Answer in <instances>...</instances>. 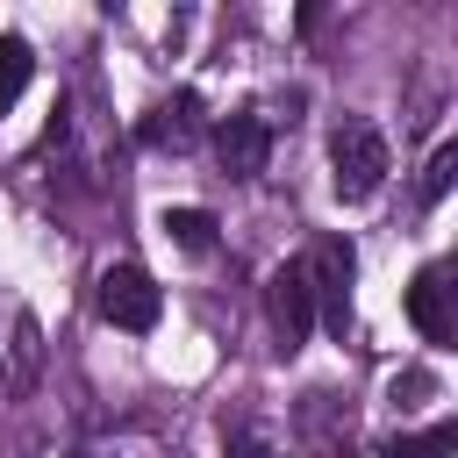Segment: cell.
I'll list each match as a JSON object with an SVG mask.
<instances>
[{"instance_id": "obj_8", "label": "cell", "mask_w": 458, "mask_h": 458, "mask_svg": "<svg viewBox=\"0 0 458 458\" xmlns=\"http://www.w3.org/2000/svg\"><path fill=\"white\" fill-rule=\"evenodd\" d=\"M193 136H200V100H193V93L157 100V107H150V122H143V143H157V150H165V143H172V150H186Z\"/></svg>"}, {"instance_id": "obj_1", "label": "cell", "mask_w": 458, "mask_h": 458, "mask_svg": "<svg viewBox=\"0 0 458 458\" xmlns=\"http://www.w3.org/2000/svg\"><path fill=\"white\" fill-rule=\"evenodd\" d=\"M386 172H394V150H386V136L372 129V122H336L329 129V193L336 200H372L379 186H386Z\"/></svg>"}, {"instance_id": "obj_5", "label": "cell", "mask_w": 458, "mask_h": 458, "mask_svg": "<svg viewBox=\"0 0 458 458\" xmlns=\"http://www.w3.org/2000/svg\"><path fill=\"white\" fill-rule=\"evenodd\" d=\"M215 157H222L229 179H258L265 157H272V122H265L258 107H236V114L215 129Z\"/></svg>"}, {"instance_id": "obj_3", "label": "cell", "mask_w": 458, "mask_h": 458, "mask_svg": "<svg viewBox=\"0 0 458 458\" xmlns=\"http://www.w3.org/2000/svg\"><path fill=\"white\" fill-rule=\"evenodd\" d=\"M301 272H308V293L322 301V322L344 336V329H351V279H358L351 243H344V236H322V243L301 258Z\"/></svg>"}, {"instance_id": "obj_12", "label": "cell", "mask_w": 458, "mask_h": 458, "mask_svg": "<svg viewBox=\"0 0 458 458\" xmlns=\"http://www.w3.org/2000/svg\"><path fill=\"white\" fill-rule=\"evenodd\" d=\"M451 165H458V150H451V143H437V157H429V172H422V200H444Z\"/></svg>"}, {"instance_id": "obj_4", "label": "cell", "mask_w": 458, "mask_h": 458, "mask_svg": "<svg viewBox=\"0 0 458 458\" xmlns=\"http://www.w3.org/2000/svg\"><path fill=\"white\" fill-rule=\"evenodd\" d=\"M93 301H100V315H107L114 329H129V336L157 329V308H165V293H157V279H150L143 265H107Z\"/></svg>"}, {"instance_id": "obj_9", "label": "cell", "mask_w": 458, "mask_h": 458, "mask_svg": "<svg viewBox=\"0 0 458 458\" xmlns=\"http://www.w3.org/2000/svg\"><path fill=\"white\" fill-rule=\"evenodd\" d=\"M157 229H165L179 250H208V243H215V215H208V208H165Z\"/></svg>"}, {"instance_id": "obj_10", "label": "cell", "mask_w": 458, "mask_h": 458, "mask_svg": "<svg viewBox=\"0 0 458 458\" xmlns=\"http://www.w3.org/2000/svg\"><path fill=\"white\" fill-rule=\"evenodd\" d=\"M29 72H36V50H29L21 36H0V114H7L14 100H21Z\"/></svg>"}, {"instance_id": "obj_11", "label": "cell", "mask_w": 458, "mask_h": 458, "mask_svg": "<svg viewBox=\"0 0 458 458\" xmlns=\"http://www.w3.org/2000/svg\"><path fill=\"white\" fill-rule=\"evenodd\" d=\"M451 444H458V437H451V422H437L429 437H401V444H394V458H444Z\"/></svg>"}, {"instance_id": "obj_6", "label": "cell", "mask_w": 458, "mask_h": 458, "mask_svg": "<svg viewBox=\"0 0 458 458\" xmlns=\"http://www.w3.org/2000/svg\"><path fill=\"white\" fill-rule=\"evenodd\" d=\"M265 308H272V329L286 336V351H301V344H308V329H315V293H308L301 258H293V265H279V272L265 279Z\"/></svg>"}, {"instance_id": "obj_7", "label": "cell", "mask_w": 458, "mask_h": 458, "mask_svg": "<svg viewBox=\"0 0 458 458\" xmlns=\"http://www.w3.org/2000/svg\"><path fill=\"white\" fill-rule=\"evenodd\" d=\"M408 322H415L429 344H451V336H458V315H451V279H444V265H422V272H415V286H408Z\"/></svg>"}, {"instance_id": "obj_2", "label": "cell", "mask_w": 458, "mask_h": 458, "mask_svg": "<svg viewBox=\"0 0 458 458\" xmlns=\"http://www.w3.org/2000/svg\"><path fill=\"white\" fill-rule=\"evenodd\" d=\"M43 379V322L29 301L0 293V386L7 394H36Z\"/></svg>"}]
</instances>
